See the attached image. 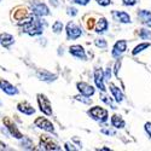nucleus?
<instances>
[{
    "instance_id": "obj_17",
    "label": "nucleus",
    "mask_w": 151,
    "mask_h": 151,
    "mask_svg": "<svg viewBox=\"0 0 151 151\" xmlns=\"http://www.w3.org/2000/svg\"><path fill=\"white\" fill-rule=\"evenodd\" d=\"M109 88H110V92H111L112 97H114V99H115V102L116 103H122L123 99H124V96H123L122 91L116 85H114V83H110L109 85Z\"/></svg>"
},
{
    "instance_id": "obj_5",
    "label": "nucleus",
    "mask_w": 151,
    "mask_h": 151,
    "mask_svg": "<svg viewBox=\"0 0 151 151\" xmlns=\"http://www.w3.org/2000/svg\"><path fill=\"white\" fill-rule=\"evenodd\" d=\"M34 123H35L36 127H39L42 131H46L48 133H55V126L52 124L51 121L47 120L46 117H37Z\"/></svg>"
},
{
    "instance_id": "obj_35",
    "label": "nucleus",
    "mask_w": 151,
    "mask_h": 151,
    "mask_svg": "<svg viewBox=\"0 0 151 151\" xmlns=\"http://www.w3.org/2000/svg\"><path fill=\"white\" fill-rule=\"evenodd\" d=\"M102 133H105V134H111V135H115L116 132L112 131V129H102Z\"/></svg>"
},
{
    "instance_id": "obj_21",
    "label": "nucleus",
    "mask_w": 151,
    "mask_h": 151,
    "mask_svg": "<svg viewBox=\"0 0 151 151\" xmlns=\"http://www.w3.org/2000/svg\"><path fill=\"white\" fill-rule=\"evenodd\" d=\"M110 121H111V126H112V127H114V128H117V129L123 128L124 126H126L124 120H123L120 115H112Z\"/></svg>"
},
{
    "instance_id": "obj_3",
    "label": "nucleus",
    "mask_w": 151,
    "mask_h": 151,
    "mask_svg": "<svg viewBox=\"0 0 151 151\" xmlns=\"http://www.w3.org/2000/svg\"><path fill=\"white\" fill-rule=\"evenodd\" d=\"M65 33H67V39L68 40H76L82 35V29L78 26L76 23L69 22L65 26Z\"/></svg>"
},
{
    "instance_id": "obj_25",
    "label": "nucleus",
    "mask_w": 151,
    "mask_h": 151,
    "mask_svg": "<svg viewBox=\"0 0 151 151\" xmlns=\"http://www.w3.org/2000/svg\"><path fill=\"white\" fill-rule=\"evenodd\" d=\"M99 98L103 100V102L105 103V104H108V105H110L111 106V109H116V106H115V104L112 103V99L110 98V97H108V96H105V94H100L99 96Z\"/></svg>"
},
{
    "instance_id": "obj_10",
    "label": "nucleus",
    "mask_w": 151,
    "mask_h": 151,
    "mask_svg": "<svg viewBox=\"0 0 151 151\" xmlns=\"http://www.w3.org/2000/svg\"><path fill=\"white\" fill-rule=\"evenodd\" d=\"M93 78H94V83H96V86H97L102 92H105L106 88H105V83H104L105 78H104V73H103V70H102V69H99V68H97V69L94 70Z\"/></svg>"
},
{
    "instance_id": "obj_20",
    "label": "nucleus",
    "mask_w": 151,
    "mask_h": 151,
    "mask_svg": "<svg viewBox=\"0 0 151 151\" xmlns=\"http://www.w3.org/2000/svg\"><path fill=\"white\" fill-rule=\"evenodd\" d=\"M17 109H18V111L23 112L24 115H33L34 112H35V109L28 102H21L17 105Z\"/></svg>"
},
{
    "instance_id": "obj_16",
    "label": "nucleus",
    "mask_w": 151,
    "mask_h": 151,
    "mask_svg": "<svg viewBox=\"0 0 151 151\" xmlns=\"http://www.w3.org/2000/svg\"><path fill=\"white\" fill-rule=\"evenodd\" d=\"M36 76H37V79H39V80L45 81V82H52V81H55L57 79L56 74H52V73H50L48 70H45V69L37 71Z\"/></svg>"
},
{
    "instance_id": "obj_14",
    "label": "nucleus",
    "mask_w": 151,
    "mask_h": 151,
    "mask_svg": "<svg viewBox=\"0 0 151 151\" xmlns=\"http://www.w3.org/2000/svg\"><path fill=\"white\" fill-rule=\"evenodd\" d=\"M0 88H1V91L4 93H6L9 96H16L18 93V90L7 80H0Z\"/></svg>"
},
{
    "instance_id": "obj_24",
    "label": "nucleus",
    "mask_w": 151,
    "mask_h": 151,
    "mask_svg": "<svg viewBox=\"0 0 151 151\" xmlns=\"http://www.w3.org/2000/svg\"><path fill=\"white\" fill-rule=\"evenodd\" d=\"M64 29V24H63L60 21H56L53 24H52V32L55 34H60Z\"/></svg>"
},
{
    "instance_id": "obj_2",
    "label": "nucleus",
    "mask_w": 151,
    "mask_h": 151,
    "mask_svg": "<svg viewBox=\"0 0 151 151\" xmlns=\"http://www.w3.org/2000/svg\"><path fill=\"white\" fill-rule=\"evenodd\" d=\"M87 114H88V116L92 120H94L97 122H105V121H108V117H109L108 110L102 106H93L87 111Z\"/></svg>"
},
{
    "instance_id": "obj_15",
    "label": "nucleus",
    "mask_w": 151,
    "mask_h": 151,
    "mask_svg": "<svg viewBox=\"0 0 151 151\" xmlns=\"http://www.w3.org/2000/svg\"><path fill=\"white\" fill-rule=\"evenodd\" d=\"M40 146L41 149L44 150H60L59 145L57 143H55L51 138H48L46 135H44L41 138V140H40Z\"/></svg>"
},
{
    "instance_id": "obj_6",
    "label": "nucleus",
    "mask_w": 151,
    "mask_h": 151,
    "mask_svg": "<svg viewBox=\"0 0 151 151\" xmlns=\"http://www.w3.org/2000/svg\"><path fill=\"white\" fill-rule=\"evenodd\" d=\"M127 50V41L126 40H119L115 42V45L112 46V51H111V56L114 58H120Z\"/></svg>"
},
{
    "instance_id": "obj_4",
    "label": "nucleus",
    "mask_w": 151,
    "mask_h": 151,
    "mask_svg": "<svg viewBox=\"0 0 151 151\" xmlns=\"http://www.w3.org/2000/svg\"><path fill=\"white\" fill-rule=\"evenodd\" d=\"M37 104H39L40 111L42 114L47 115V116H51L52 115V105L50 99L45 96V94H37Z\"/></svg>"
},
{
    "instance_id": "obj_12",
    "label": "nucleus",
    "mask_w": 151,
    "mask_h": 151,
    "mask_svg": "<svg viewBox=\"0 0 151 151\" xmlns=\"http://www.w3.org/2000/svg\"><path fill=\"white\" fill-rule=\"evenodd\" d=\"M69 53L75 57V58H79V59H86L87 56H86V51L85 48L81 46V45H73L69 47Z\"/></svg>"
},
{
    "instance_id": "obj_36",
    "label": "nucleus",
    "mask_w": 151,
    "mask_h": 151,
    "mask_svg": "<svg viewBox=\"0 0 151 151\" xmlns=\"http://www.w3.org/2000/svg\"><path fill=\"white\" fill-rule=\"evenodd\" d=\"M57 1H58V0H51V4H52V5H53V6H58V5H59V4H58V3H57Z\"/></svg>"
},
{
    "instance_id": "obj_22",
    "label": "nucleus",
    "mask_w": 151,
    "mask_h": 151,
    "mask_svg": "<svg viewBox=\"0 0 151 151\" xmlns=\"http://www.w3.org/2000/svg\"><path fill=\"white\" fill-rule=\"evenodd\" d=\"M151 45L149 44V42H142V44H139V45H137L135 47H134V50L132 51V55L133 56H137V55H139V53H142L144 50H146V48H149Z\"/></svg>"
},
{
    "instance_id": "obj_11",
    "label": "nucleus",
    "mask_w": 151,
    "mask_h": 151,
    "mask_svg": "<svg viewBox=\"0 0 151 151\" xmlns=\"http://www.w3.org/2000/svg\"><path fill=\"white\" fill-rule=\"evenodd\" d=\"M112 15V18H114L116 22H120V23H123V24H128L131 23V16L124 11H117V10H114L111 12Z\"/></svg>"
},
{
    "instance_id": "obj_8",
    "label": "nucleus",
    "mask_w": 151,
    "mask_h": 151,
    "mask_svg": "<svg viewBox=\"0 0 151 151\" xmlns=\"http://www.w3.org/2000/svg\"><path fill=\"white\" fill-rule=\"evenodd\" d=\"M32 12H33L34 16L45 17V16H48V15H50V9H48L47 5L44 4V3H36V4L33 5Z\"/></svg>"
},
{
    "instance_id": "obj_27",
    "label": "nucleus",
    "mask_w": 151,
    "mask_h": 151,
    "mask_svg": "<svg viewBox=\"0 0 151 151\" xmlns=\"http://www.w3.org/2000/svg\"><path fill=\"white\" fill-rule=\"evenodd\" d=\"M94 44L99 48H106L108 47V42H106L105 39H103V37H100V39H96L94 40Z\"/></svg>"
},
{
    "instance_id": "obj_29",
    "label": "nucleus",
    "mask_w": 151,
    "mask_h": 151,
    "mask_svg": "<svg viewBox=\"0 0 151 151\" xmlns=\"http://www.w3.org/2000/svg\"><path fill=\"white\" fill-rule=\"evenodd\" d=\"M75 98H76L78 100H80V102H82V103H86V104H91V103H92V99H91L90 97L87 98V99H85L86 97H85V96H82V94H81V96H79V97H75Z\"/></svg>"
},
{
    "instance_id": "obj_30",
    "label": "nucleus",
    "mask_w": 151,
    "mask_h": 151,
    "mask_svg": "<svg viewBox=\"0 0 151 151\" xmlns=\"http://www.w3.org/2000/svg\"><path fill=\"white\" fill-rule=\"evenodd\" d=\"M67 14L69 15V16H76L78 15V9H75V7H67Z\"/></svg>"
},
{
    "instance_id": "obj_34",
    "label": "nucleus",
    "mask_w": 151,
    "mask_h": 151,
    "mask_svg": "<svg viewBox=\"0 0 151 151\" xmlns=\"http://www.w3.org/2000/svg\"><path fill=\"white\" fill-rule=\"evenodd\" d=\"M64 146H65V150H73V151L78 150L76 147H74V145H73V144H70V143H65V144H64Z\"/></svg>"
},
{
    "instance_id": "obj_26",
    "label": "nucleus",
    "mask_w": 151,
    "mask_h": 151,
    "mask_svg": "<svg viewBox=\"0 0 151 151\" xmlns=\"http://www.w3.org/2000/svg\"><path fill=\"white\" fill-rule=\"evenodd\" d=\"M21 145H22V147H24V149H33V142L29 139V138H27V137H23V138H22Z\"/></svg>"
},
{
    "instance_id": "obj_38",
    "label": "nucleus",
    "mask_w": 151,
    "mask_h": 151,
    "mask_svg": "<svg viewBox=\"0 0 151 151\" xmlns=\"http://www.w3.org/2000/svg\"><path fill=\"white\" fill-rule=\"evenodd\" d=\"M0 144H1V143H0Z\"/></svg>"
},
{
    "instance_id": "obj_32",
    "label": "nucleus",
    "mask_w": 151,
    "mask_h": 151,
    "mask_svg": "<svg viewBox=\"0 0 151 151\" xmlns=\"http://www.w3.org/2000/svg\"><path fill=\"white\" fill-rule=\"evenodd\" d=\"M138 3V0H122V4L124 6H134Z\"/></svg>"
},
{
    "instance_id": "obj_23",
    "label": "nucleus",
    "mask_w": 151,
    "mask_h": 151,
    "mask_svg": "<svg viewBox=\"0 0 151 151\" xmlns=\"http://www.w3.org/2000/svg\"><path fill=\"white\" fill-rule=\"evenodd\" d=\"M140 39L143 40H151V30L146 29V28H142L139 29V33H138Z\"/></svg>"
},
{
    "instance_id": "obj_9",
    "label": "nucleus",
    "mask_w": 151,
    "mask_h": 151,
    "mask_svg": "<svg viewBox=\"0 0 151 151\" xmlns=\"http://www.w3.org/2000/svg\"><path fill=\"white\" fill-rule=\"evenodd\" d=\"M4 124L6 126V128H7V131H9V133L14 137V138H16V139H22L23 138V134L19 132V129L17 128V126L12 122L9 117H5L4 119Z\"/></svg>"
},
{
    "instance_id": "obj_37",
    "label": "nucleus",
    "mask_w": 151,
    "mask_h": 151,
    "mask_svg": "<svg viewBox=\"0 0 151 151\" xmlns=\"http://www.w3.org/2000/svg\"><path fill=\"white\" fill-rule=\"evenodd\" d=\"M0 1H3V0H0Z\"/></svg>"
},
{
    "instance_id": "obj_28",
    "label": "nucleus",
    "mask_w": 151,
    "mask_h": 151,
    "mask_svg": "<svg viewBox=\"0 0 151 151\" xmlns=\"http://www.w3.org/2000/svg\"><path fill=\"white\" fill-rule=\"evenodd\" d=\"M71 4H76V5H80V6H86L88 4L91 0H69Z\"/></svg>"
},
{
    "instance_id": "obj_18",
    "label": "nucleus",
    "mask_w": 151,
    "mask_h": 151,
    "mask_svg": "<svg viewBox=\"0 0 151 151\" xmlns=\"http://www.w3.org/2000/svg\"><path fill=\"white\" fill-rule=\"evenodd\" d=\"M0 44H1V46L9 48L11 47V45L15 44V37L14 35H11L9 33H3L0 34Z\"/></svg>"
},
{
    "instance_id": "obj_19",
    "label": "nucleus",
    "mask_w": 151,
    "mask_h": 151,
    "mask_svg": "<svg viewBox=\"0 0 151 151\" xmlns=\"http://www.w3.org/2000/svg\"><path fill=\"white\" fill-rule=\"evenodd\" d=\"M108 28H109V22H108V19L104 18V17L99 18L98 22H97V24H96V27H94L96 33H98V34L105 33V32L108 30Z\"/></svg>"
},
{
    "instance_id": "obj_31",
    "label": "nucleus",
    "mask_w": 151,
    "mask_h": 151,
    "mask_svg": "<svg viewBox=\"0 0 151 151\" xmlns=\"http://www.w3.org/2000/svg\"><path fill=\"white\" fill-rule=\"evenodd\" d=\"M96 1H97V4L98 5H100V6H109L112 1H111V0H96Z\"/></svg>"
},
{
    "instance_id": "obj_7",
    "label": "nucleus",
    "mask_w": 151,
    "mask_h": 151,
    "mask_svg": "<svg viewBox=\"0 0 151 151\" xmlns=\"http://www.w3.org/2000/svg\"><path fill=\"white\" fill-rule=\"evenodd\" d=\"M76 88L80 92V94H82L85 97H92L96 93L94 87L91 86L90 83H87V82H83V81H80V82L76 83Z\"/></svg>"
},
{
    "instance_id": "obj_33",
    "label": "nucleus",
    "mask_w": 151,
    "mask_h": 151,
    "mask_svg": "<svg viewBox=\"0 0 151 151\" xmlns=\"http://www.w3.org/2000/svg\"><path fill=\"white\" fill-rule=\"evenodd\" d=\"M144 129H145L146 134L150 137V139H151V122H146L144 124Z\"/></svg>"
},
{
    "instance_id": "obj_1",
    "label": "nucleus",
    "mask_w": 151,
    "mask_h": 151,
    "mask_svg": "<svg viewBox=\"0 0 151 151\" xmlns=\"http://www.w3.org/2000/svg\"><path fill=\"white\" fill-rule=\"evenodd\" d=\"M19 26L22 27V30L24 33L30 36L41 35L44 32L42 21L40 19V17L34 16V15L28 19H23V22H19Z\"/></svg>"
},
{
    "instance_id": "obj_13",
    "label": "nucleus",
    "mask_w": 151,
    "mask_h": 151,
    "mask_svg": "<svg viewBox=\"0 0 151 151\" xmlns=\"http://www.w3.org/2000/svg\"><path fill=\"white\" fill-rule=\"evenodd\" d=\"M137 17L139 19V22L147 28H151V11L147 10H139L137 14Z\"/></svg>"
}]
</instances>
